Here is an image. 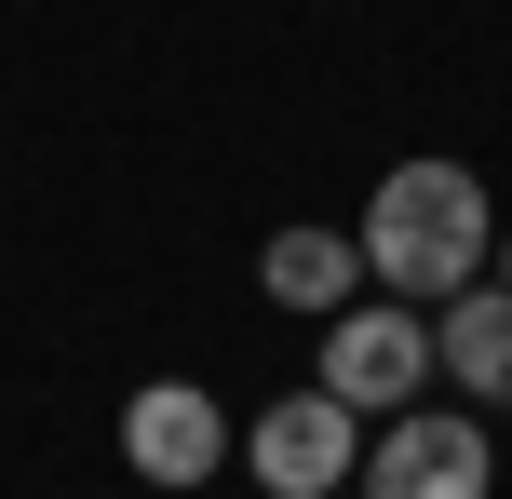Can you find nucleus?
Instances as JSON below:
<instances>
[{
  "instance_id": "obj_1",
  "label": "nucleus",
  "mask_w": 512,
  "mask_h": 499,
  "mask_svg": "<svg viewBox=\"0 0 512 499\" xmlns=\"http://www.w3.org/2000/svg\"><path fill=\"white\" fill-rule=\"evenodd\" d=\"M364 284L378 297H405V311H445L459 284H486V257H499V203H486V176L472 162H391L378 189H364Z\"/></svg>"
},
{
  "instance_id": "obj_2",
  "label": "nucleus",
  "mask_w": 512,
  "mask_h": 499,
  "mask_svg": "<svg viewBox=\"0 0 512 499\" xmlns=\"http://www.w3.org/2000/svg\"><path fill=\"white\" fill-rule=\"evenodd\" d=\"M364 499H486L499 486V446H486V419L472 405H391V419H364Z\"/></svg>"
},
{
  "instance_id": "obj_3",
  "label": "nucleus",
  "mask_w": 512,
  "mask_h": 499,
  "mask_svg": "<svg viewBox=\"0 0 512 499\" xmlns=\"http://www.w3.org/2000/svg\"><path fill=\"white\" fill-rule=\"evenodd\" d=\"M310 338H324V392L351 405V419H391V405L432 392V311H405V297H351V311H324Z\"/></svg>"
},
{
  "instance_id": "obj_4",
  "label": "nucleus",
  "mask_w": 512,
  "mask_h": 499,
  "mask_svg": "<svg viewBox=\"0 0 512 499\" xmlns=\"http://www.w3.org/2000/svg\"><path fill=\"white\" fill-rule=\"evenodd\" d=\"M243 473L270 486V499H337V486L364 473V419L310 378V392H283V405L243 419Z\"/></svg>"
},
{
  "instance_id": "obj_5",
  "label": "nucleus",
  "mask_w": 512,
  "mask_h": 499,
  "mask_svg": "<svg viewBox=\"0 0 512 499\" xmlns=\"http://www.w3.org/2000/svg\"><path fill=\"white\" fill-rule=\"evenodd\" d=\"M122 459L149 499H189V486H216V459H243V419H216L203 378H149L122 405Z\"/></svg>"
},
{
  "instance_id": "obj_6",
  "label": "nucleus",
  "mask_w": 512,
  "mask_h": 499,
  "mask_svg": "<svg viewBox=\"0 0 512 499\" xmlns=\"http://www.w3.org/2000/svg\"><path fill=\"white\" fill-rule=\"evenodd\" d=\"M432 378L472 405V419L512 405V284H459V297L432 311Z\"/></svg>"
},
{
  "instance_id": "obj_7",
  "label": "nucleus",
  "mask_w": 512,
  "mask_h": 499,
  "mask_svg": "<svg viewBox=\"0 0 512 499\" xmlns=\"http://www.w3.org/2000/svg\"><path fill=\"white\" fill-rule=\"evenodd\" d=\"M256 284H270V311L324 324V311H351V297H364V243H351V230H324V216H297V230L256 243Z\"/></svg>"
},
{
  "instance_id": "obj_8",
  "label": "nucleus",
  "mask_w": 512,
  "mask_h": 499,
  "mask_svg": "<svg viewBox=\"0 0 512 499\" xmlns=\"http://www.w3.org/2000/svg\"><path fill=\"white\" fill-rule=\"evenodd\" d=\"M486 284H512V230H499V257H486Z\"/></svg>"
},
{
  "instance_id": "obj_9",
  "label": "nucleus",
  "mask_w": 512,
  "mask_h": 499,
  "mask_svg": "<svg viewBox=\"0 0 512 499\" xmlns=\"http://www.w3.org/2000/svg\"><path fill=\"white\" fill-rule=\"evenodd\" d=\"M337 499H364V486H337Z\"/></svg>"
}]
</instances>
